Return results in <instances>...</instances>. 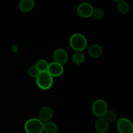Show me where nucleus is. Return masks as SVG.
Wrapping results in <instances>:
<instances>
[{"label":"nucleus","mask_w":133,"mask_h":133,"mask_svg":"<svg viewBox=\"0 0 133 133\" xmlns=\"http://www.w3.org/2000/svg\"><path fill=\"white\" fill-rule=\"evenodd\" d=\"M69 44L75 51L83 52L87 49L88 43L84 35L81 33H75L70 36Z\"/></svg>","instance_id":"obj_1"},{"label":"nucleus","mask_w":133,"mask_h":133,"mask_svg":"<svg viewBox=\"0 0 133 133\" xmlns=\"http://www.w3.org/2000/svg\"><path fill=\"white\" fill-rule=\"evenodd\" d=\"M36 84L40 89L47 90L50 89L53 84V77L48 71L41 72L36 78Z\"/></svg>","instance_id":"obj_2"},{"label":"nucleus","mask_w":133,"mask_h":133,"mask_svg":"<svg viewBox=\"0 0 133 133\" xmlns=\"http://www.w3.org/2000/svg\"><path fill=\"white\" fill-rule=\"evenodd\" d=\"M26 133H42L44 132V123L38 118H31L24 124Z\"/></svg>","instance_id":"obj_3"},{"label":"nucleus","mask_w":133,"mask_h":133,"mask_svg":"<svg viewBox=\"0 0 133 133\" xmlns=\"http://www.w3.org/2000/svg\"><path fill=\"white\" fill-rule=\"evenodd\" d=\"M108 105L106 101L101 99L96 100L92 104V110L93 114L98 118H102L104 116L105 113L107 112Z\"/></svg>","instance_id":"obj_4"},{"label":"nucleus","mask_w":133,"mask_h":133,"mask_svg":"<svg viewBox=\"0 0 133 133\" xmlns=\"http://www.w3.org/2000/svg\"><path fill=\"white\" fill-rule=\"evenodd\" d=\"M116 128L119 133H133V125L128 118H121L118 119Z\"/></svg>","instance_id":"obj_5"},{"label":"nucleus","mask_w":133,"mask_h":133,"mask_svg":"<svg viewBox=\"0 0 133 133\" xmlns=\"http://www.w3.org/2000/svg\"><path fill=\"white\" fill-rule=\"evenodd\" d=\"M94 8L88 3H82L78 5L77 8V13L83 18H88L92 17V12Z\"/></svg>","instance_id":"obj_6"},{"label":"nucleus","mask_w":133,"mask_h":133,"mask_svg":"<svg viewBox=\"0 0 133 133\" xmlns=\"http://www.w3.org/2000/svg\"><path fill=\"white\" fill-rule=\"evenodd\" d=\"M53 58L54 62L64 65L67 63L68 61L69 55L68 52L65 49L62 48H58L53 52Z\"/></svg>","instance_id":"obj_7"},{"label":"nucleus","mask_w":133,"mask_h":133,"mask_svg":"<svg viewBox=\"0 0 133 133\" xmlns=\"http://www.w3.org/2000/svg\"><path fill=\"white\" fill-rule=\"evenodd\" d=\"M47 71L53 77H60L64 73V66L63 65L60 64L53 61L49 64Z\"/></svg>","instance_id":"obj_8"},{"label":"nucleus","mask_w":133,"mask_h":133,"mask_svg":"<svg viewBox=\"0 0 133 133\" xmlns=\"http://www.w3.org/2000/svg\"><path fill=\"white\" fill-rule=\"evenodd\" d=\"M53 111L49 107H44L40 110L38 113V119L43 123L51 121L53 118Z\"/></svg>","instance_id":"obj_9"},{"label":"nucleus","mask_w":133,"mask_h":133,"mask_svg":"<svg viewBox=\"0 0 133 133\" xmlns=\"http://www.w3.org/2000/svg\"><path fill=\"white\" fill-rule=\"evenodd\" d=\"M95 130L98 133H106L109 129V123L103 118H99L94 124Z\"/></svg>","instance_id":"obj_10"},{"label":"nucleus","mask_w":133,"mask_h":133,"mask_svg":"<svg viewBox=\"0 0 133 133\" xmlns=\"http://www.w3.org/2000/svg\"><path fill=\"white\" fill-rule=\"evenodd\" d=\"M102 48L98 44H94L90 45L88 49V54L93 58H98L103 55Z\"/></svg>","instance_id":"obj_11"},{"label":"nucleus","mask_w":133,"mask_h":133,"mask_svg":"<svg viewBox=\"0 0 133 133\" xmlns=\"http://www.w3.org/2000/svg\"><path fill=\"white\" fill-rule=\"evenodd\" d=\"M35 3L33 0H22L19 1L18 7L22 12H29L33 9Z\"/></svg>","instance_id":"obj_12"},{"label":"nucleus","mask_w":133,"mask_h":133,"mask_svg":"<svg viewBox=\"0 0 133 133\" xmlns=\"http://www.w3.org/2000/svg\"><path fill=\"white\" fill-rule=\"evenodd\" d=\"M115 1L118 3L116 9L119 14H122V15H125V14H127L129 12L130 7L128 3L126 2L125 1H123V0H119V1Z\"/></svg>","instance_id":"obj_13"},{"label":"nucleus","mask_w":133,"mask_h":133,"mask_svg":"<svg viewBox=\"0 0 133 133\" xmlns=\"http://www.w3.org/2000/svg\"><path fill=\"white\" fill-rule=\"evenodd\" d=\"M73 62L77 65L82 64L85 61V55L83 52L75 51L71 57Z\"/></svg>","instance_id":"obj_14"},{"label":"nucleus","mask_w":133,"mask_h":133,"mask_svg":"<svg viewBox=\"0 0 133 133\" xmlns=\"http://www.w3.org/2000/svg\"><path fill=\"white\" fill-rule=\"evenodd\" d=\"M58 127L57 124L51 121L44 123V132L45 133H57Z\"/></svg>","instance_id":"obj_15"},{"label":"nucleus","mask_w":133,"mask_h":133,"mask_svg":"<svg viewBox=\"0 0 133 133\" xmlns=\"http://www.w3.org/2000/svg\"><path fill=\"white\" fill-rule=\"evenodd\" d=\"M48 65L49 63L48 61L45 59H40L36 62V64L35 65L37 70L40 73L41 72H45L47 71L48 68Z\"/></svg>","instance_id":"obj_16"},{"label":"nucleus","mask_w":133,"mask_h":133,"mask_svg":"<svg viewBox=\"0 0 133 133\" xmlns=\"http://www.w3.org/2000/svg\"><path fill=\"white\" fill-rule=\"evenodd\" d=\"M103 118L107 121L109 123H111V122H115L117 119V114L113 110H108L107 112L105 113V114L104 115Z\"/></svg>","instance_id":"obj_17"},{"label":"nucleus","mask_w":133,"mask_h":133,"mask_svg":"<svg viewBox=\"0 0 133 133\" xmlns=\"http://www.w3.org/2000/svg\"><path fill=\"white\" fill-rule=\"evenodd\" d=\"M105 16V13L103 9L101 8H95L94 9L92 16L96 19H101Z\"/></svg>","instance_id":"obj_18"},{"label":"nucleus","mask_w":133,"mask_h":133,"mask_svg":"<svg viewBox=\"0 0 133 133\" xmlns=\"http://www.w3.org/2000/svg\"><path fill=\"white\" fill-rule=\"evenodd\" d=\"M39 74H40V72H39L38 70H37V68H36L35 66H31L29 68L28 74L32 78H35L36 79Z\"/></svg>","instance_id":"obj_19"}]
</instances>
